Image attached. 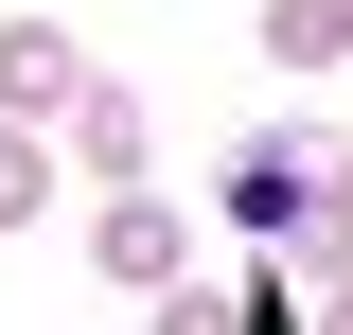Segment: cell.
Returning a JSON list of instances; mask_svg holds the SVG:
<instances>
[{
    "label": "cell",
    "instance_id": "obj_1",
    "mask_svg": "<svg viewBox=\"0 0 353 335\" xmlns=\"http://www.w3.org/2000/svg\"><path fill=\"white\" fill-rule=\"evenodd\" d=\"M71 106H88V36H71V18H0V124H71Z\"/></svg>",
    "mask_w": 353,
    "mask_h": 335
},
{
    "label": "cell",
    "instance_id": "obj_2",
    "mask_svg": "<svg viewBox=\"0 0 353 335\" xmlns=\"http://www.w3.org/2000/svg\"><path fill=\"white\" fill-rule=\"evenodd\" d=\"M88 265H106V283H141V300H176V283H194L176 194H88Z\"/></svg>",
    "mask_w": 353,
    "mask_h": 335
},
{
    "label": "cell",
    "instance_id": "obj_3",
    "mask_svg": "<svg viewBox=\"0 0 353 335\" xmlns=\"http://www.w3.org/2000/svg\"><path fill=\"white\" fill-rule=\"evenodd\" d=\"M53 159H71L88 194H141V88H106V71H88V106L53 124Z\"/></svg>",
    "mask_w": 353,
    "mask_h": 335
},
{
    "label": "cell",
    "instance_id": "obj_4",
    "mask_svg": "<svg viewBox=\"0 0 353 335\" xmlns=\"http://www.w3.org/2000/svg\"><path fill=\"white\" fill-rule=\"evenodd\" d=\"M230 230H265V247H301V124L230 141Z\"/></svg>",
    "mask_w": 353,
    "mask_h": 335
},
{
    "label": "cell",
    "instance_id": "obj_5",
    "mask_svg": "<svg viewBox=\"0 0 353 335\" xmlns=\"http://www.w3.org/2000/svg\"><path fill=\"white\" fill-rule=\"evenodd\" d=\"M301 247H318V283H353V124L301 141Z\"/></svg>",
    "mask_w": 353,
    "mask_h": 335
},
{
    "label": "cell",
    "instance_id": "obj_6",
    "mask_svg": "<svg viewBox=\"0 0 353 335\" xmlns=\"http://www.w3.org/2000/svg\"><path fill=\"white\" fill-rule=\"evenodd\" d=\"M336 53H353L336 0H265V71H336Z\"/></svg>",
    "mask_w": 353,
    "mask_h": 335
},
{
    "label": "cell",
    "instance_id": "obj_7",
    "mask_svg": "<svg viewBox=\"0 0 353 335\" xmlns=\"http://www.w3.org/2000/svg\"><path fill=\"white\" fill-rule=\"evenodd\" d=\"M53 176H71V159H53L36 124H0V230H36V212H53Z\"/></svg>",
    "mask_w": 353,
    "mask_h": 335
},
{
    "label": "cell",
    "instance_id": "obj_8",
    "mask_svg": "<svg viewBox=\"0 0 353 335\" xmlns=\"http://www.w3.org/2000/svg\"><path fill=\"white\" fill-rule=\"evenodd\" d=\"M159 335H248V283H176V300H159Z\"/></svg>",
    "mask_w": 353,
    "mask_h": 335
},
{
    "label": "cell",
    "instance_id": "obj_9",
    "mask_svg": "<svg viewBox=\"0 0 353 335\" xmlns=\"http://www.w3.org/2000/svg\"><path fill=\"white\" fill-rule=\"evenodd\" d=\"M301 335H353V283H318V318H301Z\"/></svg>",
    "mask_w": 353,
    "mask_h": 335
},
{
    "label": "cell",
    "instance_id": "obj_10",
    "mask_svg": "<svg viewBox=\"0 0 353 335\" xmlns=\"http://www.w3.org/2000/svg\"><path fill=\"white\" fill-rule=\"evenodd\" d=\"M336 18H353V0H336Z\"/></svg>",
    "mask_w": 353,
    "mask_h": 335
}]
</instances>
